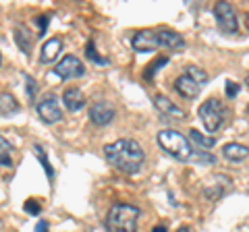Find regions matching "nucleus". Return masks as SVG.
<instances>
[{"instance_id": "f257e3e1", "label": "nucleus", "mask_w": 249, "mask_h": 232, "mask_svg": "<svg viewBox=\"0 0 249 232\" xmlns=\"http://www.w3.org/2000/svg\"><path fill=\"white\" fill-rule=\"evenodd\" d=\"M108 164H112L123 174H137L143 168L145 151L135 139H116L104 148Z\"/></svg>"}, {"instance_id": "f03ea898", "label": "nucleus", "mask_w": 249, "mask_h": 232, "mask_svg": "<svg viewBox=\"0 0 249 232\" xmlns=\"http://www.w3.org/2000/svg\"><path fill=\"white\" fill-rule=\"evenodd\" d=\"M135 52H154L158 48H168V50H181L185 48L183 35L170 29H142L133 35L131 40Z\"/></svg>"}, {"instance_id": "7ed1b4c3", "label": "nucleus", "mask_w": 249, "mask_h": 232, "mask_svg": "<svg viewBox=\"0 0 249 232\" xmlns=\"http://www.w3.org/2000/svg\"><path fill=\"white\" fill-rule=\"evenodd\" d=\"M142 210L131 203H114L106 215L108 232H137V222Z\"/></svg>"}, {"instance_id": "20e7f679", "label": "nucleus", "mask_w": 249, "mask_h": 232, "mask_svg": "<svg viewBox=\"0 0 249 232\" xmlns=\"http://www.w3.org/2000/svg\"><path fill=\"white\" fill-rule=\"evenodd\" d=\"M156 141L168 156H173L178 162H189L193 156V148L183 133H178L175 129H162L156 135Z\"/></svg>"}, {"instance_id": "39448f33", "label": "nucleus", "mask_w": 249, "mask_h": 232, "mask_svg": "<svg viewBox=\"0 0 249 232\" xmlns=\"http://www.w3.org/2000/svg\"><path fill=\"white\" fill-rule=\"evenodd\" d=\"M197 114H199V118H201V122H204V127H206L208 133H216V131L222 127V122H224L227 108L222 106L220 99L210 98V99H206V102L199 106Z\"/></svg>"}, {"instance_id": "423d86ee", "label": "nucleus", "mask_w": 249, "mask_h": 232, "mask_svg": "<svg viewBox=\"0 0 249 232\" xmlns=\"http://www.w3.org/2000/svg\"><path fill=\"white\" fill-rule=\"evenodd\" d=\"M214 17H216V23H218V27H220V32L229 33V35H235L239 32V19H237V13L232 9V4L216 2L214 4Z\"/></svg>"}, {"instance_id": "0eeeda50", "label": "nucleus", "mask_w": 249, "mask_h": 232, "mask_svg": "<svg viewBox=\"0 0 249 232\" xmlns=\"http://www.w3.org/2000/svg\"><path fill=\"white\" fill-rule=\"evenodd\" d=\"M36 110H37V116L46 122V125H54V122H58L62 118V110H60V104H58V99L56 96H46L42 98L40 102H37L36 106Z\"/></svg>"}, {"instance_id": "6e6552de", "label": "nucleus", "mask_w": 249, "mask_h": 232, "mask_svg": "<svg viewBox=\"0 0 249 232\" xmlns=\"http://www.w3.org/2000/svg\"><path fill=\"white\" fill-rule=\"evenodd\" d=\"M54 75H58L60 79H75V77H83L85 75V65L81 63L73 54H67L60 63L54 66Z\"/></svg>"}, {"instance_id": "1a4fd4ad", "label": "nucleus", "mask_w": 249, "mask_h": 232, "mask_svg": "<svg viewBox=\"0 0 249 232\" xmlns=\"http://www.w3.org/2000/svg\"><path fill=\"white\" fill-rule=\"evenodd\" d=\"M232 189V182L229 176H222V174H214L204 182V195L210 199V201H218L222 195Z\"/></svg>"}, {"instance_id": "9d476101", "label": "nucleus", "mask_w": 249, "mask_h": 232, "mask_svg": "<svg viewBox=\"0 0 249 232\" xmlns=\"http://www.w3.org/2000/svg\"><path fill=\"white\" fill-rule=\"evenodd\" d=\"M114 118V108L108 104V102H96L89 108V120L98 127H104V125H110Z\"/></svg>"}, {"instance_id": "9b49d317", "label": "nucleus", "mask_w": 249, "mask_h": 232, "mask_svg": "<svg viewBox=\"0 0 249 232\" xmlns=\"http://www.w3.org/2000/svg\"><path fill=\"white\" fill-rule=\"evenodd\" d=\"M175 89H177V94H181L183 98H197L199 96V91H201V85L197 81H193L189 75H178L177 79H175Z\"/></svg>"}, {"instance_id": "f8f14e48", "label": "nucleus", "mask_w": 249, "mask_h": 232, "mask_svg": "<svg viewBox=\"0 0 249 232\" xmlns=\"http://www.w3.org/2000/svg\"><path fill=\"white\" fill-rule=\"evenodd\" d=\"M154 106H156V110H158L160 114L170 116V118L183 120L185 116H187L183 108H178L175 102H170V99H168L166 96H156V98H154Z\"/></svg>"}, {"instance_id": "ddd939ff", "label": "nucleus", "mask_w": 249, "mask_h": 232, "mask_svg": "<svg viewBox=\"0 0 249 232\" xmlns=\"http://www.w3.org/2000/svg\"><path fill=\"white\" fill-rule=\"evenodd\" d=\"M62 104H65L67 110L71 112H79L81 108L85 106V96L79 87H69L65 89V94H62Z\"/></svg>"}, {"instance_id": "4468645a", "label": "nucleus", "mask_w": 249, "mask_h": 232, "mask_svg": "<svg viewBox=\"0 0 249 232\" xmlns=\"http://www.w3.org/2000/svg\"><path fill=\"white\" fill-rule=\"evenodd\" d=\"M60 50H62V40H60V37H52V40H48V42L42 46L40 63L42 65H48V63H52V60H56Z\"/></svg>"}, {"instance_id": "2eb2a0df", "label": "nucleus", "mask_w": 249, "mask_h": 232, "mask_svg": "<svg viewBox=\"0 0 249 232\" xmlns=\"http://www.w3.org/2000/svg\"><path fill=\"white\" fill-rule=\"evenodd\" d=\"M222 156L231 162H243L249 158V148L241 143H227L222 148Z\"/></svg>"}, {"instance_id": "dca6fc26", "label": "nucleus", "mask_w": 249, "mask_h": 232, "mask_svg": "<svg viewBox=\"0 0 249 232\" xmlns=\"http://www.w3.org/2000/svg\"><path fill=\"white\" fill-rule=\"evenodd\" d=\"M189 143L197 145V151H208L210 148H214L216 139H214V137H208V135H204V133H199L197 129H191V131H189Z\"/></svg>"}, {"instance_id": "f3484780", "label": "nucleus", "mask_w": 249, "mask_h": 232, "mask_svg": "<svg viewBox=\"0 0 249 232\" xmlns=\"http://www.w3.org/2000/svg\"><path fill=\"white\" fill-rule=\"evenodd\" d=\"M15 42H17L21 52H25V56H27L31 52V46H34V37H31V33L27 32V27L17 25L15 27Z\"/></svg>"}, {"instance_id": "a211bd4d", "label": "nucleus", "mask_w": 249, "mask_h": 232, "mask_svg": "<svg viewBox=\"0 0 249 232\" xmlns=\"http://www.w3.org/2000/svg\"><path fill=\"white\" fill-rule=\"evenodd\" d=\"M15 112H19V102L15 99V96L13 94H0V114L9 116Z\"/></svg>"}, {"instance_id": "6ab92c4d", "label": "nucleus", "mask_w": 249, "mask_h": 232, "mask_svg": "<svg viewBox=\"0 0 249 232\" xmlns=\"http://www.w3.org/2000/svg\"><path fill=\"white\" fill-rule=\"evenodd\" d=\"M36 156H37V160L42 162V166H44V170H46V176H48V181H52L54 179V168H52V164L48 162V156H46V151L40 148V145H36Z\"/></svg>"}, {"instance_id": "aec40b11", "label": "nucleus", "mask_w": 249, "mask_h": 232, "mask_svg": "<svg viewBox=\"0 0 249 232\" xmlns=\"http://www.w3.org/2000/svg\"><path fill=\"white\" fill-rule=\"evenodd\" d=\"M185 75H189L193 81H197L199 85H204L206 81H208V73L206 71H201L199 66H193V65H189V66H185Z\"/></svg>"}, {"instance_id": "412c9836", "label": "nucleus", "mask_w": 249, "mask_h": 232, "mask_svg": "<svg viewBox=\"0 0 249 232\" xmlns=\"http://www.w3.org/2000/svg\"><path fill=\"white\" fill-rule=\"evenodd\" d=\"M168 63V56H160V58H156L154 60V63L152 65H147V68H145V73H143V77H145V79H152V77L156 75V73H158L160 71V68L162 66H164Z\"/></svg>"}, {"instance_id": "4be33fe9", "label": "nucleus", "mask_w": 249, "mask_h": 232, "mask_svg": "<svg viewBox=\"0 0 249 232\" xmlns=\"http://www.w3.org/2000/svg\"><path fill=\"white\" fill-rule=\"evenodd\" d=\"M23 79H25V85H27V98H29V102H34L36 99V91H37V85L34 81V77L31 75H23Z\"/></svg>"}, {"instance_id": "5701e85b", "label": "nucleus", "mask_w": 249, "mask_h": 232, "mask_svg": "<svg viewBox=\"0 0 249 232\" xmlns=\"http://www.w3.org/2000/svg\"><path fill=\"white\" fill-rule=\"evenodd\" d=\"M191 160H197V162H204V164H214L216 158L212 156V153H208V151H197V149H193V156Z\"/></svg>"}, {"instance_id": "b1692460", "label": "nucleus", "mask_w": 249, "mask_h": 232, "mask_svg": "<svg viewBox=\"0 0 249 232\" xmlns=\"http://www.w3.org/2000/svg\"><path fill=\"white\" fill-rule=\"evenodd\" d=\"M88 58L89 60H93V63H98V65H106L108 63V58H102V56H98V52H96V48H93V42H89L88 44Z\"/></svg>"}, {"instance_id": "393cba45", "label": "nucleus", "mask_w": 249, "mask_h": 232, "mask_svg": "<svg viewBox=\"0 0 249 232\" xmlns=\"http://www.w3.org/2000/svg\"><path fill=\"white\" fill-rule=\"evenodd\" d=\"M25 212L31 214V215H37V214L42 212V205L37 203L36 199H27V201H25Z\"/></svg>"}, {"instance_id": "a878e982", "label": "nucleus", "mask_w": 249, "mask_h": 232, "mask_svg": "<svg viewBox=\"0 0 249 232\" xmlns=\"http://www.w3.org/2000/svg\"><path fill=\"white\" fill-rule=\"evenodd\" d=\"M239 89H241V85L232 83V81H229V83H227V96H229V98H235Z\"/></svg>"}, {"instance_id": "bb28decb", "label": "nucleus", "mask_w": 249, "mask_h": 232, "mask_svg": "<svg viewBox=\"0 0 249 232\" xmlns=\"http://www.w3.org/2000/svg\"><path fill=\"white\" fill-rule=\"evenodd\" d=\"M0 166H4V168H11L13 166V160L9 156V151H2L0 153Z\"/></svg>"}, {"instance_id": "cd10ccee", "label": "nucleus", "mask_w": 249, "mask_h": 232, "mask_svg": "<svg viewBox=\"0 0 249 232\" xmlns=\"http://www.w3.org/2000/svg\"><path fill=\"white\" fill-rule=\"evenodd\" d=\"M37 25H40V33L44 35V32H46V25H48V17H37Z\"/></svg>"}, {"instance_id": "c85d7f7f", "label": "nucleus", "mask_w": 249, "mask_h": 232, "mask_svg": "<svg viewBox=\"0 0 249 232\" xmlns=\"http://www.w3.org/2000/svg\"><path fill=\"white\" fill-rule=\"evenodd\" d=\"M36 232H48V222H44V220H40V222H37Z\"/></svg>"}, {"instance_id": "c756f323", "label": "nucleus", "mask_w": 249, "mask_h": 232, "mask_svg": "<svg viewBox=\"0 0 249 232\" xmlns=\"http://www.w3.org/2000/svg\"><path fill=\"white\" fill-rule=\"evenodd\" d=\"M2 151H11V145L4 141L2 135H0V153H2Z\"/></svg>"}, {"instance_id": "7c9ffc66", "label": "nucleus", "mask_w": 249, "mask_h": 232, "mask_svg": "<svg viewBox=\"0 0 249 232\" xmlns=\"http://www.w3.org/2000/svg\"><path fill=\"white\" fill-rule=\"evenodd\" d=\"M152 232H168V230H166V226H162V224H160V226H156Z\"/></svg>"}, {"instance_id": "2f4dec72", "label": "nucleus", "mask_w": 249, "mask_h": 232, "mask_svg": "<svg viewBox=\"0 0 249 232\" xmlns=\"http://www.w3.org/2000/svg\"><path fill=\"white\" fill-rule=\"evenodd\" d=\"M177 232H189V228H187V226H181V228H178Z\"/></svg>"}, {"instance_id": "473e14b6", "label": "nucleus", "mask_w": 249, "mask_h": 232, "mask_svg": "<svg viewBox=\"0 0 249 232\" xmlns=\"http://www.w3.org/2000/svg\"><path fill=\"white\" fill-rule=\"evenodd\" d=\"M245 25H247V29H249V13H247V17H245Z\"/></svg>"}, {"instance_id": "72a5a7b5", "label": "nucleus", "mask_w": 249, "mask_h": 232, "mask_svg": "<svg viewBox=\"0 0 249 232\" xmlns=\"http://www.w3.org/2000/svg\"><path fill=\"white\" fill-rule=\"evenodd\" d=\"M245 85H247V87H249V77H247V79H245Z\"/></svg>"}, {"instance_id": "f704fd0d", "label": "nucleus", "mask_w": 249, "mask_h": 232, "mask_svg": "<svg viewBox=\"0 0 249 232\" xmlns=\"http://www.w3.org/2000/svg\"><path fill=\"white\" fill-rule=\"evenodd\" d=\"M0 63H2V56H0Z\"/></svg>"}, {"instance_id": "c9c22d12", "label": "nucleus", "mask_w": 249, "mask_h": 232, "mask_svg": "<svg viewBox=\"0 0 249 232\" xmlns=\"http://www.w3.org/2000/svg\"><path fill=\"white\" fill-rule=\"evenodd\" d=\"M247 114H249V108H247Z\"/></svg>"}]
</instances>
